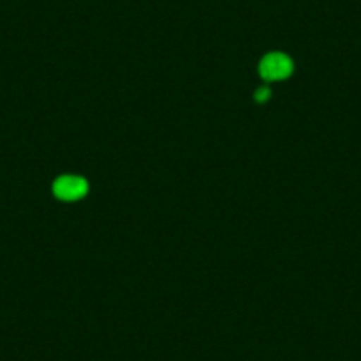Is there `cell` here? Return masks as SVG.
I'll use <instances>...</instances> for the list:
<instances>
[{
    "mask_svg": "<svg viewBox=\"0 0 361 361\" xmlns=\"http://www.w3.org/2000/svg\"><path fill=\"white\" fill-rule=\"evenodd\" d=\"M87 192H89V185H87V180L82 179V177H76V176L59 177L54 185L55 197H59V199H62V200H68V202L82 199L83 195H87Z\"/></svg>",
    "mask_w": 361,
    "mask_h": 361,
    "instance_id": "cell-2",
    "label": "cell"
},
{
    "mask_svg": "<svg viewBox=\"0 0 361 361\" xmlns=\"http://www.w3.org/2000/svg\"><path fill=\"white\" fill-rule=\"evenodd\" d=\"M293 68V61L286 54H269L262 59L259 69L264 80L276 82V80L289 78Z\"/></svg>",
    "mask_w": 361,
    "mask_h": 361,
    "instance_id": "cell-1",
    "label": "cell"
},
{
    "mask_svg": "<svg viewBox=\"0 0 361 361\" xmlns=\"http://www.w3.org/2000/svg\"><path fill=\"white\" fill-rule=\"evenodd\" d=\"M269 89H266V87H262V89H259L255 92V99L259 103H264V102H267V99H269Z\"/></svg>",
    "mask_w": 361,
    "mask_h": 361,
    "instance_id": "cell-3",
    "label": "cell"
}]
</instances>
